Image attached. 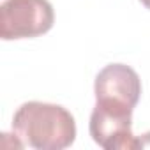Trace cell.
Returning <instances> with one entry per match:
<instances>
[{
	"instance_id": "cell-6",
	"label": "cell",
	"mask_w": 150,
	"mask_h": 150,
	"mask_svg": "<svg viewBox=\"0 0 150 150\" xmlns=\"http://www.w3.org/2000/svg\"><path fill=\"white\" fill-rule=\"evenodd\" d=\"M139 2H141V4H143L146 9H150V0H139Z\"/></svg>"
},
{
	"instance_id": "cell-3",
	"label": "cell",
	"mask_w": 150,
	"mask_h": 150,
	"mask_svg": "<svg viewBox=\"0 0 150 150\" xmlns=\"http://www.w3.org/2000/svg\"><path fill=\"white\" fill-rule=\"evenodd\" d=\"M131 120L132 110L96 103V108L90 115V136L104 150L139 148L138 138L131 129Z\"/></svg>"
},
{
	"instance_id": "cell-4",
	"label": "cell",
	"mask_w": 150,
	"mask_h": 150,
	"mask_svg": "<svg viewBox=\"0 0 150 150\" xmlns=\"http://www.w3.org/2000/svg\"><path fill=\"white\" fill-rule=\"evenodd\" d=\"M96 103L124 110H134L141 96L138 72L125 64H110L96 78Z\"/></svg>"
},
{
	"instance_id": "cell-2",
	"label": "cell",
	"mask_w": 150,
	"mask_h": 150,
	"mask_svg": "<svg viewBox=\"0 0 150 150\" xmlns=\"http://www.w3.org/2000/svg\"><path fill=\"white\" fill-rule=\"evenodd\" d=\"M55 13L48 0H4L0 6V37L30 39L51 30Z\"/></svg>"
},
{
	"instance_id": "cell-5",
	"label": "cell",
	"mask_w": 150,
	"mask_h": 150,
	"mask_svg": "<svg viewBox=\"0 0 150 150\" xmlns=\"http://www.w3.org/2000/svg\"><path fill=\"white\" fill-rule=\"evenodd\" d=\"M138 143H139V148H150V131L145 132L141 138H138Z\"/></svg>"
},
{
	"instance_id": "cell-1",
	"label": "cell",
	"mask_w": 150,
	"mask_h": 150,
	"mask_svg": "<svg viewBox=\"0 0 150 150\" xmlns=\"http://www.w3.org/2000/svg\"><path fill=\"white\" fill-rule=\"evenodd\" d=\"M13 132L25 146L35 150H62L74 143L76 122L60 104L30 101L18 108Z\"/></svg>"
}]
</instances>
